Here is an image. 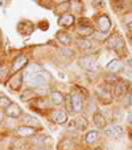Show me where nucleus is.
<instances>
[{"label": "nucleus", "instance_id": "obj_1", "mask_svg": "<svg viewBox=\"0 0 132 150\" xmlns=\"http://www.w3.org/2000/svg\"><path fill=\"white\" fill-rule=\"evenodd\" d=\"M25 77L28 79V84L32 86H44L49 81V73L40 65L27 67Z\"/></svg>", "mask_w": 132, "mask_h": 150}, {"label": "nucleus", "instance_id": "obj_2", "mask_svg": "<svg viewBox=\"0 0 132 150\" xmlns=\"http://www.w3.org/2000/svg\"><path fill=\"white\" fill-rule=\"evenodd\" d=\"M78 64L82 67L83 69L86 71H91V72H96L99 69V65H98V61H96L95 57L93 56H85V57H81L78 61Z\"/></svg>", "mask_w": 132, "mask_h": 150}, {"label": "nucleus", "instance_id": "obj_3", "mask_svg": "<svg viewBox=\"0 0 132 150\" xmlns=\"http://www.w3.org/2000/svg\"><path fill=\"white\" fill-rule=\"evenodd\" d=\"M70 102H71V109H73V112H75V113H79V112L83 109V98H82V96L77 91L71 92Z\"/></svg>", "mask_w": 132, "mask_h": 150}, {"label": "nucleus", "instance_id": "obj_4", "mask_svg": "<svg viewBox=\"0 0 132 150\" xmlns=\"http://www.w3.org/2000/svg\"><path fill=\"white\" fill-rule=\"evenodd\" d=\"M87 127V121L85 120V117H75V118L70 120L68 124V129L69 130H85Z\"/></svg>", "mask_w": 132, "mask_h": 150}, {"label": "nucleus", "instance_id": "obj_5", "mask_svg": "<svg viewBox=\"0 0 132 150\" xmlns=\"http://www.w3.org/2000/svg\"><path fill=\"white\" fill-rule=\"evenodd\" d=\"M104 132H106L107 136L111 137V138H114V139H119V138H122V136H123V133H124L123 127H122L120 125H112V126L107 127V129H106Z\"/></svg>", "mask_w": 132, "mask_h": 150}, {"label": "nucleus", "instance_id": "obj_6", "mask_svg": "<svg viewBox=\"0 0 132 150\" xmlns=\"http://www.w3.org/2000/svg\"><path fill=\"white\" fill-rule=\"evenodd\" d=\"M21 84H23V74L16 73L13 77L9 79V81L7 82V86H8L11 91H19V89L21 88Z\"/></svg>", "mask_w": 132, "mask_h": 150}, {"label": "nucleus", "instance_id": "obj_7", "mask_svg": "<svg viewBox=\"0 0 132 150\" xmlns=\"http://www.w3.org/2000/svg\"><path fill=\"white\" fill-rule=\"evenodd\" d=\"M4 113H6L7 117H11V118H17V117L21 116L23 110H21V108H20L19 104H16V102H12L8 108H6V112H4Z\"/></svg>", "mask_w": 132, "mask_h": 150}, {"label": "nucleus", "instance_id": "obj_8", "mask_svg": "<svg viewBox=\"0 0 132 150\" xmlns=\"http://www.w3.org/2000/svg\"><path fill=\"white\" fill-rule=\"evenodd\" d=\"M52 120L58 125H64L68 121V116H66V113H65L64 110H61V109H54V110L52 112Z\"/></svg>", "mask_w": 132, "mask_h": 150}, {"label": "nucleus", "instance_id": "obj_9", "mask_svg": "<svg viewBox=\"0 0 132 150\" xmlns=\"http://www.w3.org/2000/svg\"><path fill=\"white\" fill-rule=\"evenodd\" d=\"M27 64H28V59H27L24 54H19V56H16V59L13 60V62H12V69H13L15 72H20Z\"/></svg>", "mask_w": 132, "mask_h": 150}, {"label": "nucleus", "instance_id": "obj_10", "mask_svg": "<svg viewBox=\"0 0 132 150\" xmlns=\"http://www.w3.org/2000/svg\"><path fill=\"white\" fill-rule=\"evenodd\" d=\"M98 28L101 32H108L110 28H111V20L108 19V16L106 15H102L101 17L98 19Z\"/></svg>", "mask_w": 132, "mask_h": 150}, {"label": "nucleus", "instance_id": "obj_11", "mask_svg": "<svg viewBox=\"0 0 132 150\" xmlns=\"http://www.w3.org/2000/svg\"><path fill=\"white\" fill-rule=\"evenodd\" d=\"M107 47L111 49H118L120 47H123V40L119 36H116V35H112L111 37L107 39Z\"/></svg>", "mask_w": 132, "mask_h": 150}, {"label": "nucleus", "instance_id": "obj_12", "mask_svg": "<svg viewBox=\"0 0 132 150\" xmlns=\"http://www.w3.org/2000/svg\"><path fill=\"white\" fill-rule=\"evenodd\" d=\"M129 88V84L127 81H119L118 84L115 85V96L116 97H122V96H126L127 91Z\"/></svg>", "mask_w": 132, "mask_h": 150}, {"label": "nucleus", "instance_id": "obj_13", "mask_svg": "<svg viewBox=\"0 0 132 150\" xmlns=\"http://www.w3.org/2000/svg\"><path fill=\"white\" fill-rule=\"evenodd\" d=\"M34 133H36V130L31 126H25V125H23V126L17 127V134H19L20 137H31V136H33Z\"/></svg>", "mask_w": 132, "mask_h": 150}, {"label": "nucleus", "instance_id": "obj_14", "mask_svg": "<svg viewBox=\"0 0 132 150\" xmlns=\"http://www.w3.org/2000/svg\"><path fill=\"white\" fill-rule=\"evenodd\" d=\"M58 24L61 27H71L74 24V16L73 15H62L58 19Z\"/></svg>", "mask_w": 132, "mask_h": 150}, {"label": "nucleus", "instance_id": "obj_15", "mask_svg": "<svg viewBox=\"0 0 132 150\" xmlns=\"http://www.w3.org/2000/svg\"><path fill=\"white\" fill-rule=\"evenodd\" d=\"M93 122L98 129H104L106 127V118H104L103 114L101 113H95L93 117Z\"/></svg>", "mask_w": 132, "mask_h": 150}, {"label": "nucleus", "instance_id": "obj_16", "mask_svg": "<svg viewBox=\"0 0 132 150\" xmlns=\"http://www.w3.org/2000/svg\"><path fill=\"white\" fill-rule=\"evenodd\" d=\"M78 44H79V47H81L83 51H86V52H94V51H95L94 42L91 41L90 39H82Z\"/></svg>", "mask_w": 132, "mask_h": 150}, {"label": "nucleus", "instance_id": "obj_17", "mask_svg": "<svg viewBox=\"0 0 132 150\" xmlns=\"http://www.w3.org/2000/svg\"><path fill=\"white\" fill-rule=\"evenodd\" d=\"M122 62L119 60H111V61L107 64V71L111 72V73H118L122 69Z\"/></svg>", "mask_w": 132, "mask_h": 150}, {"label": "nucleus", "instance_id": "obj_18", "mask_svg": "<svg viewBox=\"0 0 132 150\" xmlns=\"http://www.w3.org/2000/svg\"><path fill=\"white\" fill-rule=\"evenodd\" d=\"M23 122H24V125H25V126H31V127L40 125L38 120H37L36 117H33V116H29V114H27V116L23 117Z\"/></svg>", "mask_w": 132, "mask_h": 150}, {"label": "nucleus", "instance_id": "obj_19", "mask_svg": "<svg viewBox=\"0 0 132 150\" xmlns=\"http://www.w3.org/2000/svg\"><path fill=\"white\" fill-rule=\"evenodd\" d=\"M98 137H99V133L96 130H90L89 133L85 136V142L86 144H89V145H91V144H95L96 142V139H98Z\"/></svg>", "mask_w": 132, "mask_h": 150}, {"label": "nucleus", "instance_id": "obj_20", "mask_svg": "<svg viewBox=\"0 0 132 150\" xmlns=\"http://www.w3.org/2000/svg\"><path fill=\"white\" fill-rule=\"evenodd\" d=\"M57 39H58V41L61 42L62 45H69L71 41L70 35L66 33V32H58V33H57Z\"/></svg>", "mask_w": 132, "mask_h": 150}, {"label": "nucleus", "instance_id": "obj_21", "mask_svg": "<svg viewBox=\"0 0 132 150\" xmlns=\"http://www.w3.org/2000/svg\"><path fill=\"white\" fill-rule=\"evenodd\" d=\"M52 102L56 105H59L64 102V94L61 92H53L52 93Z\"/></svg>", "mask_w": 132, "mask_h": 150}, {"label": "nucleus", "instance_id": "obj_22", "mask_svg": "<svg viewBox=\"0 0 132 150\" xmlns=\"http://www.w3.org/2000/svg\"><path fill=\"white\" fill-rule=\"evenodd\" d=\"M77 32H78V35H81V36H85L87 39V36H89V35L93 33V29H91L90 25H81Z\"/></svg>", "mask_w": 132, "mask_h": 150}, {"label": "nucleus", "instance_id": "obj_23", "mask_svg": "<svg viewBox=\"0 0 132 150\" xmlns=\"http://www.w3.org/2000/svg\"><path fill=\"white\" fill-rule=\"evenodd\" d=\"M11 104H12L11 100H9L7 96H1V97H0V109H6V108H8V106H9Z\"/></svg>", "mask_w": 132, "mask_h": 150}, {"label": "nucleus", "instance_id": "obj_24", "mask_svg": "<svg viewBox=\"0 0 132 150\" xmlns=\"http://www.w3.org/2000/svg\"><path fill=\"white\" fill-rule=\"evenodd\" d=\"M59 150H70L71 147H73V144H71V141H69V139H64V141L59 144Z\"/></svg>", "mask_w": 132, "mask_h": 150}, {"label": "nucleus", "instance_id": "obj_25", "mask_svg": "<svg viewBox=\"0 0 132 150\" xmlns=\"http://www.w3.org/2000/svg\"><path fill=\"white\" fill-rule=\"evenodd\" d=\"M124 73H126V76L132 77V60L131 59L127 60V67L124 69Z\"/></svg>", "mask_w": 132, "mask_h": 150}, {"label": "nucleus", "instance_id": "obj_26", "mask_svg": "<svg viewBox=\"0 0 132 150\" xmlns=\"http://www.w3.org/2000/svg\"><path fill=\"white\" fill-rule=\"evenodd\" d=\"M7 74H8V68H7V65L1 64L0 65V80H4L7 77Z\"/></svg>", "mask_w": 132, "mask_h": 150}, {"label": "nucleus", "instance_id": "obj_27", "mask_svg": "<svg viewBox=\"0 0 132 150\" xmlns=\"http://www.w3.org/2000/svg\"><path fill=\"white\" fill-rule=\"evenodd\" d=\"M45 141H48V137L46 136H37L33 138V144H44Z\"/></svg>", "mask_w": 132, "mask_h": 150}, {"label": "nucleus", "instance_id": "obj_28", "mask_svg": "<svg viewBox=\"0 0 132 150\" xmlns=\"http://www.w3.org/2000/svg\"><path fill=\"white\" fill-rule=\"evenodd\" d=\"M46 106H48V102H46V100H44V98H38V100H37V108L46 109Z\"/></svg>", "mask_w": 132, "mask_h": 150}, {"label": "nucleus", "instance_id": "obj_29", "mask_svg": "<svg viewBox=\"0 0 132 150\" xmlns=\"http://www.w3.org/2000/svg\"><path fill=\"white\" fill-rule=\"evenodd\" d=\"M124 102H126V105H129V106H132V92H131V93H127L126 94Z\"/></svg>", "mask_w": 132, "mask_h": 150}, {"label": "nucleus", "instance_id": "obj_30", "mask_svg": "<svg viewBox=\"0 0 132 150\" xmlns=\"http://www.w3.org/2000/svg\"><path fill=\"white\" fill-rule=\"evenodd\" d=\"M127 121H128L129 124H132V112H129V113L127 114Z\"/></svg>", "mask_w": 132, "mask_h": 150}, {"label": "nucleus", "instance_id": "obj_31", "mask_svg": "<svg viewBox=\"0 0 132 150\" xmlns=\"http://www.w3.org/2000/svg\"><path fill=\"white\" fill-rule=\"evenodd\" d=\"M4 114H6V113L0 109V124H1V122H3V120H4Z\"/></svg>", "mask_w": 132, "mask_h": 150}, {"label": "nucleus", "instance_id": "obj_32", "mask_svg": "<svg viewBox=\"0 0 132 150\" xmlns=\"http://www.w3.org/2000/svg\"><path fill=\"white\" fill-rule=\"evenodd\" d=\"M128 29H129V31H131V32H132V21H131V23H129V24H128Z\"/></svg>", "mask_w": 132, "mask_h": 150}, {"label": "nucleus", "instance_id": "obj_33", "mask_svg": "<svg viewBox=\"0 0 132 150\" xmlns=\"http://www.w3.org/2000/svg\"><path fill=\"white\" fill-rule=\"evenodd\" d=\"M34 150H45V149H42V147H37V149H34Z\"/></svg>", "mask_w": 132, "mask_h": 150}, {"label": "nucleus", "instance_id": "obj_34", "mask_svg": "<svg viewBox=\"0 0 132 150\" xmlns=\"http://www.w3.org/2000/svg\"><path fill=\"white\" fill-rule=\"evenodd\" d=\"M129 40H131V41H132V35H131V37H129Z\"/></svg>", "mask_w": 132, "mask_h": 150}, {"label": "nucleus", "instance_id": "obj_35", "mask_svg": "<svg viewBox=\"0 0 132 150\" xmlns=\"http://www.w3.org/2000/svg\"><path fill=\"white\" fill-rule=\"evenodd\" d=\"M127 150H132V149H131V147H129V149H127Z\"/></svg>", "mask_w": 132, "mask_h": 150}]
</instances>
